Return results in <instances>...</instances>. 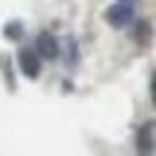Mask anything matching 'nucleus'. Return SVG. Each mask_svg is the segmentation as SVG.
<instances>
[{
  "label": "nucleus",
  "mask_w": 156,
  "mask_h": 156,
  "mask_svg": "<svg viewBox=\"0 0 156 156\" xmlns=\"http://www.w3.org/2000/svg\"><path fill=\"white\" fill-rule=\"evenodd\" d=\"M122 2H125V0H122Z\"/></svg>",
  "instance_id": "0eeeda50"
},
{
  "label": "nucleus",
  "mask_w": 156,
  "mask_h": 156,
  "mask_svg": "<svg viewBox=\"0 0 156 156\" xmlns=\"http://www.w3.org/2000/svg\"><path fill=\"white\" fill-rule=\"evenodd\" d=\"M137 147H139V151H147V154L154 151V122H147V125L139 130V135H137Z\"/></svg>",
  "instance_id": "20e7f679"
},
{
  "label": "nucleus",
  "mask_w": 156,
  "mask_h": 156,
  "mask_svg": "<svg viewBox=\"0 0 156 156\" xmlns=\"http://www.w3.org/2000/svg\"><path fill=\"white\" fill-rule=\"evenodd\" d=\"M36 51H39L41 58L46 60H55L58 58V41H55V36L53 34H48V31H43V34H39V39H36Z\"/></svg>",
  "instance_id": "7ed1b4c3"
},
{
  "label": "nucleus",
  "mask_w": 156,
  "mask_h": 156,
  "mask_svg": "<svg viewBox=\"0 0 156 156\" xmlns=\"http://www.w3.org/2000/svg\"><path fill=\"white\" fill-rule=\"evenodd\" d=\"M20 67H22V72H24V77L36 79V77L41 75V60H39V53H36V51H29V48L20 51Z\"/></svg>",
  "instance_id": "f257e3e1"
},
{
  "label": "nucleus",
  "mask_w": 156,
  "mask_h": 156,
  "mask_svg": "<svg viewBox=\"0 0 156 156\" xmlns=\"http://www.w3.org/2000/svg\"><path fill=\"white\" fill-rule=\"evenodd\" d=\"M149 29H151V27H149L147 22H139V24H137V43H149V36H151Z\"/></svg>",
  "instance_id": "39448f33"
},
{
  "label": "nucleus",
  "mask_w": 156,
  "mask_h": 156,
  "mask_svg": "<svg viewBox=\"0 0 156 156\" xmlns=\"http://www.w3.org/2000/svg\"><path fill=\"white\" fill-rule=\"evenodd\" d=\"M20 29H22L20 24H12V27H10V24H7V31H5V34H7V36H10V39H17V36H20V34H22Z\"/></svg>",
  "instance_id": "423d86ee"
},
{
  "label": "nucleus",
  "mask_w": 156,
  "mask_h": 156,
  "mask_svg": "<svg viewBox=\"0 0 156 156\" xmlns=\"http://www.w3.org/2000/svg\"><path fill=\"white\" fill-rule=\"evenodd\" d=\"M106 20L111 27H125L127 22L132 20V7L130 5H125V2H118V5H111L108 10H106Z\"/></svg>",
  "instance_id": "f03ea898"
}]
</instances>
